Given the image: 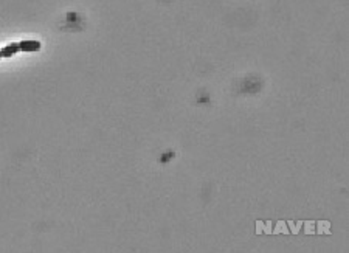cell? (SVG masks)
I'll return each mask as SVG.
<instances>
[{"instance_id":"6da1fadb","label":"cell","mask_w":349,"mask_h":253,"mask_svg":"<svg viewBox=\"0 0 349 253\" xmlns=\"http://www.w3.org/2000/svg\"><path fill=\"white\" fill-rule=\"evenodd\" d=\"M19 47H20V51L33 53V51L41 50V42L36 41V39H24V41L19 42Z\"/></svg>"},{"instance_id":"7a4b0ae2","label":"cell","mask_w":349,"mask_h":253,"mask_svg":"<svg viewBox=\"0 0 349 253\" xmlns=\"http://www.w3.org/2000/svg\"><path fill=\"white\" fill-rule=\"evenodd\" d=\"M0 51H2V58H11V56H14L16 53H19V51H20L19 42L8 43V45H6V47H3Z\"/></svg>"},{"instance_id":"3957f363","label":"cell","mask_w":349,"mask_h":253,"mask_svg":"<svg viewBox=\"0 0 349 253\" xmlns=\"http://www.w3.org/2000/svg\"><path fill=\"white\" fill-rule=\"evenodd\" d=\"M0 59H2V51H0Z\"/></svg>"}]
</instances>
